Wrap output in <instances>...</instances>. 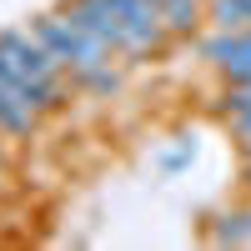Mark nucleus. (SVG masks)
<instances>
[{"label": "nucleus", "mask_w": 251, "mask_h": 251, "mask_svg": "<svg viewBox=\"0 0 251 251\" xmlns=\"http://www.w3.org/2000/svg\"><path fill=\"white\" fill-rule=\"evenodd\" d=\"M35 35L50 46V55L60 60V71H66L71 80H80V86H91V91H111V86H116L111 46H106L91 25H80L71 10L40 15V20H35Z\"/></svg>", "instance_id": "nucleus-1"}, {"label": "nucleus", "mask_w": 251, "mask_h": 251, "mask_svg": "<svg viewBox=\"0 0 251 251\" xmlns=\"http://www.w3.org/2000/svg\"><path fill=\"white\" fill-rule=\"evenodd\" d=\"M0 66H5L35 111L60 106V60L35 30H0Z\"/></svg>", "instance_id": "nucleus-2"}, {"label": "nucleus", "mask_w": 251, "mask_h": 251, "mask_svg": "<svg viewBox=\"0 0 251 251\" xmlns=\"http://www.w3.org/2000/svg\"><path fill=\"white\" fill-rule=\"evenodd\" d=\"M206 60L231 80H251V30H221L206 40Z\"/></svg>", "instance_id": "nucleus-3"}, {"label": "nucleus", "mask_w": 251, "mask_h": 251, "mask_svg": "<svg viewBox=\"0 0 251 251\" xmlns=\"http://www.w3.org/2000/svg\"><path fill=\"white\" fill-rule=\"evenodd\" d=\"M0 126L15 136H25L30 126H35V106H30V96L20 91V80L0 66Z\"/></svg>", "instance_id": "nucleus-4"}, {"label": "nucleus", "mask_w": 251, "mask_h": 251, "mask_svg": "<svg viewBox=\"0 0 251 251\" xmlns=\"http://www.w3.org/2000/svg\"><path fill=\"white\" fill-rule=\"evenodd\" d=\"M166 15V30H191L201 20V0H156Z\"/></svg>", "instance_id": "nucleus-5"}]
</instances>
